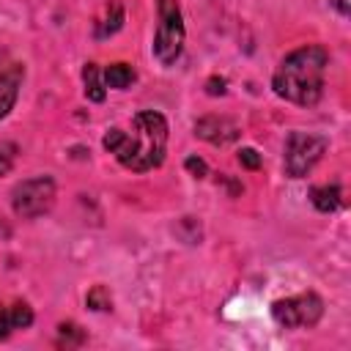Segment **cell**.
Instances as JSON below:
<instances>
[{"instance_id": "5", "label": "cell", "mask_w": 351, "mask_h": 351, "mask_svg": "<svg viewBox=\"0 0 351 351\" xmlns=\"http://www.w3.org/2000/svg\"><path fill=\"white\" fill-rule=\"evenodd\" d=\"M324 315V299L315 291L271 302V318L282 329H313Z\"/></svg>"}, {"instance_id": "7", "label": "cell", "mask_w": 351, "mask_h": 351, "mask_svg": "<svg viewBox=\"0 0 351 351\" xmlns=\"http://www.w3.org/2000/svg\"><path fill=\"white\" fill-rule=\"evenodd\" d=\"M195 134L211 145H230L236 137H239V126L236 121L230 118H222V115H206L195 123Z\"/></svg>"}, {"instance_id": "9", "label": "cell", "mask_w": 351, "mask_h": 351, "mask_svg": "<svg viewBox=\"0 0 351 351\" xmlns=\"http://www.w3.org/2000/svg\"><path fill=\"white\" fill-rule=\"evenodd\" d=\"M310 203H313V208L321 211V214L337 211L340 203H343V189H340V184H321V186H313V189H310Z\"/></svg>"}, {"instance_id": "14", "label": "cell", "mask_w": 351, "mask_h": 351, "mask_svg": "<svg viewBox=\"0 0 351 351\" xmlns=\"http://www.w3.org/2000/svg\"><path fill=\"white\" fill-rule=\"evenodd\" d=\"M85 304L90 310H96V313H107V310H112V296H110V291L104 285H93L88 291V296H85Z\"/></svg>"}, {"instance_id": "10", "label": "cell", "mask_w": 351, "mask_h": 351, "mask_svg": "<svg viewBox=\"0 0 351 351\" xmlns=\"http://www.w3.org/2000/svg\"><path fill=\"white\" fill-rule=\"evenodd\" d=\"M101 80H104V88L126 90V88H132V82L137 80V71H134L129 63H110V66L101 71Z\"/></svg>"}, {"instance_id": "3", "label": "cell", "mask_w": 351, "mask_h": 351, "mask_svg": "<svg viewBox=\"0 0 351 351\" xmlns=\"http://www.w3.org/2000/svg\"><path fill=\"white\" fill-rule=\"evenodd\" d=\"M184 38H186V27H184V16H181L178 3L176 0H159V25L154 33L151 52L165 69L176 66V60L181 58Z\"/></svg>"}, {"instance_id": "2", "label": "cell", "mask_w": 351, "mask_h": 351, "mask_svg": "<svg viewBox=\"0 0 351 351\" xmlns=\"http://www.w3.org/2000/svg\"><path fill=\"white\" fill-rule=\"evenodd\" d=\"M326 66H329V52L321 44H304L280 60L271 77V88L280 99L291 104L313 107L324 96Z\"/></svg>"}, {"instance_id": "17", "label": "cell", "mask_w": 351, "mask_h": 351, "mask_svg": "<svg viewBox=\"0 0 351 351\" xmlns=\"http://www.w3.org/2000/svg\"><path fill=\"white\" fill-rule=\"evenodd\" d=\"M184 167H186V173L195 176V178H206V176H208V165H206L200 156H186V159H184Z\"/></svg>"}, {"instance_id": "11", "label": "cell", "mask_w": 351, "mask_h": 351, "mask_svg": "<svg viewBox=\"0 0 351 351\" xmlns=\"http://www.w3.org/2000/svg\"><path fill=\"white\" fill-rule=\"evenodd\" d=\"M121 27H123V5H121V3H110V5H107V11H104V16L96 22L93 36L101 41V38L115 36Z\"/></svg>"}, {"instance_id": "12", "label": "cell", "mask_w": 351, "mask_h": 351, "mask_svg": "<svg viewBox=\"0 0 351 351\" xmlns=\"http://www.w3.org/2000/svg\"><path fill=\"white\" fill-rule=\"evenodd\" d=\"M82 82H85V96L88 101H104L107 96V88H104V80H101V71L96 63H85L82 66Z\"/></svg>"}, {"instance_id": "20", "label": "cell", "mask_w": 351, "mask_h": 351, "mask_svg": "<svg viewBox=\"0 0 351 351\" xmlns=\"http://www.w3.org/2000/svg\"><path fill=\"white\" fill-rule=\"evenodd\" d=\"M329 5H332V8L337 11V16H343V19L351 14V0H329Z\"/></svg>"}, {"instance_id": "19", "label": "cell", "mask_w": 351, "mask_h": 351, "mask_svg": "<svg viewBox=\"0 0 351 351\" xmlns=\"http://www.w3.org/2000/svg\"><path fill=\"white\" fill-rule=\"evenodd\" d=\"M225 85H228L225 77H211V80L206 82V93H208V96H225V90H228Z\"/></svg>"}, {"instance_id": "4", "label": "cell", "mask_w": 351, "mask_h": 351, "mask_svg": "<svg viewBox=\"0 0 351 351\" xmlns=\"http://www.w3.org/2000/svg\"><path fill=\"white\" fill-rule=\"evenodd\" d=\"M55 178L52 176H33V178H25L14 186L11 192V208L16 217L22 219H36V217H44L49 214V208L55 206Z\"/></svg>"}, {"instance_id": "13", "label": "cell", "mask_w": 351, "mask_h": 351, "mask_svg": "<svg viewBox=\"0 0 351 351\" xmlns=\"http://www.w3.org/2000/svg\"><path fill=\"white\" fill-rule=\"evenodd\" d=\"M16 96H19V82H16V77L0 74V121L14 110Z\"/></svg>"}, {"instance_id": "8", "label": "cell", "mask_w": 351, "mask_h": 351, "mask_svg": "<svg viewBox=\"0 0 351 351\" xmlns=\"http://www.w3.org/2000/svg\"><path fill=\"white\" fill-rule=\"evenodd\" d=\"M33 307L27 302H14V304H0V340H5L16 329L33 326Z\"/></svg>"}, {"instance_id": "15", "label": "cell", "mask_w": 351, "mask_h": 351, "mask_svg": "<svg viewBox=\"0 0 351 351\" xmlns=\"http://www.w3.org/2000/svg\"><path fill=\"white\" fill-rule=\"evenodd\" d=\"M58 340H60V346H82L85 343V332L77 326V324H60L58 326Z\"/></svg>"}, {"instance_id": "6", "label": "cell", "mask_w": 351, "mask_h": 351, "mask_svg": "<svg viewBox=\"0 0 351 351\" xmlns=\"http://www.w3.org/2000/svg\"><path fill=\"white\" fill-rule=\"evenodd\" d=\"M326 137L321 134H310V132H291L285 137V176L288 178H304L313 173V167L321 162V156L326 154Z\"/></svg>"}, {"instance_id": "16", "label": "cell", "mask_w": 351, "mask_h": 351, "mask_svg": "<svg viewBox=\"0 0 351 351\" xmlns=\"http://www.w3.org/2000/svg\"><path fill=\"white\" fill-rule=\"evenodd\" d=\"M239 165L247 167V170H258L263 165V159H261V154L255 148H241L239 151Z\"/></svg>"}, {"instance_id": "18", "label": "cell", "mask_w": 351, "mask_h": 351, "mask_svg": "<svg viewBox=\"0 0 351 351\" xmlns=\"http://www.w3.org/2000/svg\"><path fill=\"white\" fill-rule=\"evenodd\" d=\"M14 145H0V176H8L14 167Z\"/></svg>"}, {"instance_id": "1", "label": "cell", "mask_w": 351, "mask_h": 351, "mask_svg": "<svg viewBox=\"0 0 351 351\" xmlns=\"http://www.w3.org/2000/svg\"><path fill=\"white\" fill-rule=\"evenodd\" d=\"M104 151H110L118 165L132 173L156 170L165 162L167 151V118L156 110H140L132 118V129L112 126L101 140Z\"/></svg>"}]
</instances>
